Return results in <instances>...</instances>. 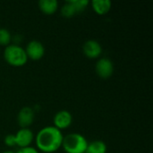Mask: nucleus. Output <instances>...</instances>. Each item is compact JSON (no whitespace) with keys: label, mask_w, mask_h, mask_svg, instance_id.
<instances>
[{"label":"nucleus","mask_w":153,"mask_h":153,"mask_svg":"<svg viewBox=\"0 0 153 153\" xmlns=\"http://www.w3.org/2000/svg\"><path fill=\"white\" fill-rule=\"evenodd\" d=\"M63 134L55 126H46L36 135L35 142L37 148L45 153H53L62 147Z\"/></svg>","instance_id":"1"},{"label":"nucleus","mask_w":153,"mask_h":153,"mask_svg":"<svg viewBox=\"0 0 153 153\" xmlns=\"http://www.w3.org/2000/svg\"><path fill=\"white\" fill-rule=\"evenodd\" d=\"M88 142L80 134H69L63 138L62 147L66 153H85Z\"/></svg>","instance_id":"2"},{"label":"nucleus","mask_w":153,"mask_h":153,"mask_svg":"<svg viewBox=\"0 0 153 153\" xmlns=\"http://www.w3.org/2000/svg\"><path fill=\"white\" fill-rule=\"evenodd\" d=\"M4 57L10 65L15 67L24 65L28 60L24 48L15 44H10L5 47L4 51Z\"/></svg>","instance_id":"3"},{"label":"nucleus","mask_w":153,"mask_h":153,"mask_svg":"<svg viewBox=\"0 0 153 153\" xmlns=\"http://www.w3.org/2000/svg\"><path fill=\"white\" fill-rule=\"evenodd\" d=\"M24 50L27 57L34 61L41 59L45 55V48L42 43L38 40L30 41Z\"/></svg>","instance_id":"4"},{"label":"nucleus","mask_w":153,"mask_h":153,"mask_svg":"<svg viewBox=\"0 0 153 153\" xmlns=\"http://www.w3.org/2000/svg\"><path fill=\"white\" fill-rule=\"evenodd\" d=\"M96 73L102 79L109 78L114 72V65L110 59L102 57L98 60L96 64Z\"/></svg>","instance_id":"5"},{"label":"nucleus","mask_w":153,"mask_h":153,"mask_svg":"<svg viewBox=\"0 0 153 153\" xmlns=\"http://www.w3.org/2000/svg\"><path fill=\"white\" fill-rule=\"evenodd\" d=\"M54 126L58 130H64L69 127L73 121V117L70 112L66 110L58 111L54 117Z\"/></svg>","instance_id":"6"},{"label":"nucleus","mask_w":153,"mask_h":153,"mask_svg":"<svg viewBox=\"0 0 153 153\" xmlns=\"http://www.w3.org/2000/svg\"><path fill=\"white\" fill-rule=\"evenodd\" d=\"M14 136H15L16 145L19 146L20 148L30 147L34 138L33 133L29 128H21L14 134Z\"/></svg>","instance_id":"7"},{"label":"nucleus","mask_w":153,"mask_h":153,"mask_svg":"<svg viewBox=\"0 0 153 153\" xmlns=\"http://www.w3.org/2000/svg\"><path fill=\"white\" fill-rule=\"evenodd\" d=\"M82 50H83L84 55L91 59L98 58L102 53V48L100 44L98 41L93 40V39L87 40L83 44Z\"/></svg>","instance_id":"8"},{"label":"nucleus","mask_w":153,"mask_h":153,"mask_svg":"<svg viewBox=\"0 0 153 153\" xmlns=\"http://www.w3.org/2000/svg\"><path fill=\"white\" fill-rule=\"evenodd\" d=\"M34 120V110L30 107L22 108L17 116V121L22 128H28Z\"/></svg>","instance_id":"9"},{"label":"nucleus","mask_w":153,"mask_h":153,"mask_svg":"<svg viewBox=\"0 0 153 153\" xmlns=\"http://www.w3.org/2000/svg\"><path fill=\"white\" fill-rule=\"evenodd\" d=\"M112 3L109 0H93L91 2L92 9L99 15H104L108 13L111 9Z\"/></svg>","instance_id":"10"},{"label":"nucleus","mask_w":153,"mask_h":153,"mask_svg":"<svg viewBox=\"0 0 153 153\" xmlns=\"http://www.w3.org/2000/svg\"><path fill=\"white\" fill-rule=\"evenodd\" d=\"M39 7L45 14H53L58 8V2L56 0H40L39 2Z\"/></svg>","instance_id":"11"},{"label":"nucleus","mask_w":153,"mask_h":153,"mask_svg":"<svg viewBox=\"0 0 153 153\" xmlns=\"http://www.w3.org/2000/svg\"><path fill=\"white\" fill-rule=\"evenodd\" d=\"M107 145L102 141H93L88 143L85 153H106Z\"/></svg>","instance_id":"12"},{"label":"nucleus","mask_w":153,"mask_h":153,"mask_svg":"<svg viewBox=\"0 0 153 153\" xmlns=\"http://www.w3.org/2000/svg\"><path fill=\"white\" fill-rule=\"evenodd\" d=\"M61 13L65 18H71L77 13L74 5L70 3V1L65 2V4L61 8Z\"/></svg>","instance_id":"13"},{"label":"nucleus","mask_w":153,"mask_h":153,"mask_svg":"<svg viewBox=\"0 0 153 153\" xmlns=\"http://www.w3.org/2000/svg\"><path fill=\"white\" fill-rule=\"evenodd\" d=\"M12 39V35L10 31L6 29L0 28V46H5L7 47L10 45Z\"/></svg>","instance_id":"14"},{"label":"nucleus","mask_w":153,"mask_h":153,"mask_svg":"<svg viewBox=\"0 0 153 153\" xmlns=\"http://www.w3.org/2000/svg\"><path fill=\"white\" fill-rule=\"evenodd\" d=\"M70 3L74 5L77 13L80 12H82L86 8V6L89 4V1L87 0H71Z\"/></svg>","instance_id":"15"},{"label":"nucleus","mask_w":153,"mask_h":153,"mask_svg":"<svg viewBox=\"0 0 153 153\" xmlns=\"http://www.w3.org/2000/svg\"><path fill=\"white\" fill-rule=\"evenodd\" d=\"M4 143L6 146L8 147H13L16 145V142H15V136L14 134H8L4 137Z\"/></svg>","instance_id":"16"},{"label":"nucleus","mask_w":153,"mask_h":153,"mask_svg":"<svg viewBox=\"0 0 153 153\" xmlns=\"http://www.w3.org/2000/svg\"><path fill=\"white\" fill-rule=\"evenodd\" d=\"M16 153H39L35 148L32 147H26V148H21Z\"/></svg>","instance_id":"17"},{"label":"nucleus","mask_w":153,"mask_h":153,"mask_svg":"<svg viewBox=\"0 0 153 153\" xmlns=\"http://www.w3.org/2000/svg\"><path fill=\"white\" fill-rule=\"evenodd\" d=\"M3 153H14L13 152H12V151H6V152H4Z\"/></svg>","instance_id":"18"}]
</instances>
